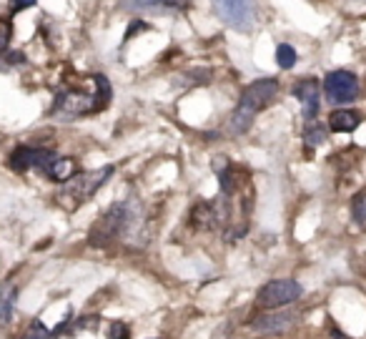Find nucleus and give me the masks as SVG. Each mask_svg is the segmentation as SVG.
Listing matches in <instances>:
<instances>
[{
    "instance_id": "obj_19",
    "label": "nucleus",
    "mask_w": 366,
    "mask_h": 339,
    "mask_svg": "<svg viewBox=\"0 0 366 339\" xmlns=\"http://www.w3.org/2000/svg\"><path fill=\"white\" fill-rule=\"evenodd\" d=\"M131 337V332H128V325L125 322H113L111 327H108V339H128Z\"/></svg>"
},
{
    "instance_id": "obj_15",
    "label": "nucleus",
    "mask_w": 366,
    "mask_h": 339,
    "mask_svg": "<svg viewBox=\"0 0 366 339\" xmlns=\"http://www.w3.org/2000/svg\"><path fill=\"white\" fill-rule=\"evenodd\" d=\"M352 216L359 226H366V188H361L352 199Z\"/></svg>"
},
{
    "instance_id": "obj_16",
    "label": "nucleus",
    "mask_w": 366,
    "mask_h": 339,
    "mask_svg": "<svg viewBox=\"0 0 366 339\" xmlns=\"http://www.w3.org/2000/svg\"><path fill=\"white\" fill-rule=\"evenodd\" d=\"M276 61H278V66H281L283 70H289V68H294V66H296L298 56H296V50L291 48L289 43H281V46L276 48Z\"/></svg>"
},
{
    "instance_id": "obj_12",
    "label": "nucleus",
    "mask_w": 366,
    "mask_h": 339,
    "mask_svg": "<svg viewBox=\"0 0 366 339\" xmlns=\"http://www.w3.org/2000/svg\"><path fill=\"white\" fill-rule=\"evenodd\" d=\"M43 173L48 176L50 181H58V184H65L68 179H73L78 173V164L73 159H53L48 166L43 168Z\"/></svg>"
},
{
    "instance_id": "obj_20",
    "label": "nucleus",
    "mask_w": 366,
    "mask_h": 339,
    "mask_svg": "<svg viewBox=\"0 0 366 339\" xmlns=\"http://www.w3.org/2000/svg\"><path fill=\"white\" fill-rule=\"evenodd\" d=\"M10 33H13V26H10V21L0 18V53L8 48V43H10Z\"/></svg>"
},
{
    "instance_id": "obj_10",
    "label": "nucleus",
    "mask_w": 366,
    "mask_h": 339,
    "mask_svg": "<svg viewBox=\"0 0 366 339\" xmlns=\"http://www.w3.org/2000/svg\"><path fill=\"white\" fill-rule=\"evenodd\" d=\"M121 6L133 13H166V10H186L191 0H123Z\"/></svg>"
},
{
    "instance_id": "obj_23",
    "label": "nucleus",
    "mask_w": 366,
    "mask_h": 339,
    "mask_svg": "<svg viewBox=\"0 0 366 339\" xmlns=\"http://www.w3.org/2000/svg\"><path fill=\"white\" fill-rule=\"evenodd\" d=\"M332 339H352V337H346L341 329H332Z\"/></svg>"
},
{
    "instance_id": "obj_1",
    "label": "nucleus",
    "mask_w": 366,
    "mask_h": 339,
    "mask_svg": "<svg viewBox=\"0 0 366 339\" xmlns=\"http://www.w3.org/2000/svg\"><path fill=\"white\" fill-rule=\"evenodd\" d=\"M111 101V86L103 76H93V90H65L56 98L53 104V116L70 121V118H81L88 113H96L101 108H105Z\"/></svg>"
},
{
    "instance_id": "obj_14",
    "label": "nucleus",
    "mask_w": 366,
    "mask_h": 339,
    "mask_svg": "<svg viewBox=\"0 0 366 339\" xmlns=\"http://www.w3.org/2000/svg\"><path fill=\"white\" fill-rule=\"evenodd\" d=\"M18 302V287L13 282L0 284V322H8L13 314V307Z\"/></svg>"
},
{
    "instance_id": "obj_11",
    "label": "nucleus",
    "mask_w": 366,
    "mask_h": 339,
    "mask_svg": "<svg viewBox=\"0 0 366 339\" xmlns=\"http://www.w3.org/2000/svg\"><path fill=\"white\" fill-rule=\"evenodd\" d=\"M294 319H296L294 311H269V314L256 319L254 325H251V329L258 334H276V332H283V329H289L294 325Z\"/></svg>"
},
{
    "instance_id": "obj_21",
    "label": "nucleus",
    "mask_w": 366,
    "mask_h": 339,
    "mask_svg": "<svg viewBox=\"0 0 366 339\" xmlns=\"http://www.w3.org/2000/svg\"><path fill=\"white\" fill-rule=\"evenodd\" d=\"M139 30H148V23L136 21V23H133V28H128V30H125L123 41H131V38H133V35H136V33H139Z\"/></svg>"
},
{
    "instance_id": "obj_17",
    "label": "nucleus",
    "mask_w": 366,
    "mask_h": 339,
    "mask_svg": "<svg viewBox=\"0 0 366 339\" xmlns=\"http://www.w3.org/2000/svg\"><path fill=\"white\" fill-rule=\"evenodd\" d=\"M326 139V128L324 126H318L316 121H309L306 124V133H304V141L306 146H321Z\"/></svg>"
},
{
    "instance_id": "obj_7",
    "label": "nucleus",
    "mask_w": 366,
    "mask_h": 339,
    "mask_svg": "<svg viewBox=\"0 0 366 339\" xmlns=\"http://www.w3.org/2000/svg\"><path fill=\"white\" fill-rule=\"evenodd\" d=\"M324 90L332 104H349L359 96V81L349 70H332L324 78Z\"/></svg>"
},
{
    "instance_id": "obj_5",
    "label": "nucleus",
    "mask_w": 366,
    "mask_h": 339,
    "mask_svg": "<svg viewBox=\"0 0 366 339\" xmlns=\"http://www.w3.org/2000/svg\"><path fill=\"white\" fill-rule=\"evenodd\" d=\"M128 219H131L128 201H118V204H113V206L98 219L96 226L90 229L88 242L93 244V246H105V244L113 242V239L128 226Z\"/></svg>"
},
{
    "instance_id": "obj_9",
    "label": "nucleus",
    "mask_w": 366,
    "mask_h": 339,
    "mask_svg": "<svg viewBox=\"0 0 366 339\" xmlns=\"http://www.w3.org/2000/svg\"><path fill=\"white\" fill-rule=\"evenodd\" d=\"M318 81L316 78H306L294 88V96L301 101V111H304V121H316L318 116Z\"/></svg>"
},
{
    "instance_id": "obj_22",
    "label": "nucleus",
    "mask_w": 366,
    "mask_h": 339,
    "mask_svg": "<svg viewBox=\"0 0 366 339\" xmlns=\"http://www.w3.org/2000/svg\"><path fill=\"white\" fill-rule=\"evenodd\" d=\"M30 6H35V0H13V10H26Z\"/></svg>"
},
{
    "instance_id": "obj_18",
    "label": "nucleus",
    "mask_w": 366,
    "mask_h": 339,
    "mask_svg": "<svg viewBox=\"0 0 366 339\" xmlns=\"http://www.w3.org/2000/svg\"><path fill=\"white\" fill-rule=\"evenodd\" d=\"M48 337H50V332L45 329V327H43V322H38V319H35L33 325L28 327V332L23 334L21 339H48Z\"/></svg>"
},
{
    "instance_id": "obj_2",
    "label": "nucleus",
    "mask_w": 366,
    "mask_h": 339,
    "mask_svg": "<svg viewBox=\"0 0 366 339\" xmlns=\"http://www.w3.org/2000/svg\"><path fill=\"white\" fill-rule=\"evenodd\" d=\"M276 93H278L276 78H258V81H254V84L241 93V101H238L234 116H231V124H228L231 133L249 131L251 124H254V118L276 98Z\"/></svg>"
},
{
    "instance_id": "obj_3",
    "label": "nucleus",
    "mask_w": 366,
    "mask_h": 339,
    "mask_svg": "<svg viewBox=\"0 0 366 339\" xmlns=\"http://www.w3.org/2000/svg\"><path fill=\"white\" fill-rule=\"evenodd\" d=\"M113 166H101L96 171H88V173H76L73 179L65 181V186L61 188V194H58V201H61V206L65 209H78L83 201H88L90 196L96 194L98 188L103 186L105 181L111 179Z\"/></svg>"
},
{
    "instance_id": "obj_4",
    "label": "nucleus",
    "mask_w": 366,
    "mask_h": 339,
    "mask_svg": "<svg viewBox=\"0 0 366 339\" xmlns=\"http://www.w3.org/2000/svg\"><path fill=\"white\" fill-rule=\"evenodd\" d=\"M218 21L238 33H249L256 26V0H211Z\"/></svg>"
},
{
    "instance_id": "obj_6",
    "label": "nucleus",
    "mask_w": 366,
    "mask_h": 339,
    "mask_svg": "<svg viewBox=\"0 0 366 339\" xmlns=\"http://www.w3.org/2000/svg\"><path fill=\"white\" fill-rule=\"evenodd\" d=\"M304 294L301 284L294 282V279H276V282H269L266 287L258 289V304L263 309H278V307L294 304L298 297Z\"/></svg>"
},
{
    "instance_id": "obj_8",
    "label": "nucleus",
    "mask_w": 366,
    "mask_h": 339,
    "mask_svg": "<svg viewBox=\"0 0 366 339\" xmlns=\"http://www.w3.org/2000/svg\"><path fill=\"white\" fill-rule=\"evenodd\" d=\"M56 159V153L48 151V148H35V146H18L10 156H8V164L10 168L18 173L28 171V168H45L50 161Z\"/></svg>"
},
{
    "instance_id": "obj_13",
    "label": "nucleus",
    "mask_w": 366,
    "mask_h": 339,
    "mask_svg": "<svg viewBox=\"0 0 366 339\" xmlns=\"http://www.w3.org/2000/svg\"><path fill=\"white\" fill-rule=\"evenodd\" d=\"M361 124V116L356 111H349V108H341V111H334L329 116V128L334 133H352L356 131Z\"/></svg>"
}]
</instances>
